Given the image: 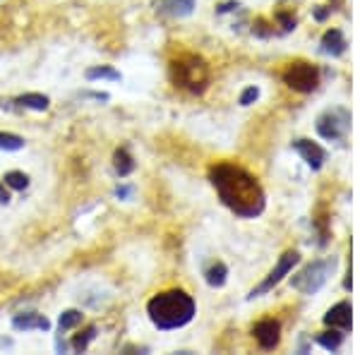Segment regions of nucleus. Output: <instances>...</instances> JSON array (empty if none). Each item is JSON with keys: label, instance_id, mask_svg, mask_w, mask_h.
I'll list each match as a JSON object with an SVG mask.
<instances>
[{"label": "nucleus", "instance_id": "obj_13", "mask_svg": "<svg viewBox=\"0 0 360 355\" xmlns=\"http://www.w3.org/2000/svg\"><path fill=\"white\" fill-rule=\"evenodd\" d=\"M156 13L171 17H188L195 13V0H159Z\"/></svg>", "mask_w": 360, "mask_h": 355}, {"label": "nucleus", "instance_id": "obj_4", "mask_svg": "<svg viewBox=\"0 0 360 355\" xmlns=\"http://www.w3.org/2000/svg\"><path fill=\"white\" fill-rule=\"evenodd\" d=\"M334 269H336V257L312 262V264H307L305 269H300L293 276V288L300 290L303 295L317 293V290L329 281V276L334 273Z\"/></svg>", "mask_w": 360, "mask_h": 355}, {"label": "nucleus", "instance_id": "obj_19", "mask_svg": "<svg viewBox=\"0 0 360 355\" xmlns=\"http://www.w3.org/2000/svg\"><path fill=\"white\" fill-rule=\"evenodd\" d=\"M317 343L322 348H327V351H339V346L344 343V331H336V329H332V331H322V334L317 336Z\"/></svg>", "mask_w": 360, "mask_h": 355}, {"label": "nucleus", "instance_id": "obj_14", "mask_svg": "<svg viewBox=\"0 0 360 355\" xmlns=\"http://www.w3.org/2000/svg\"><path fill=\"white\" fill-rule=\"evenodd\" d=\"M346 39L339 29H329L327 34L322 37V53L332 56V58H339L346 53Z\"/></svg>", "mask_w": 360, "mask_h": 355}, {"label": "nucleus", "instance_id": "obj_27", "mask_svg": "<svg viewBox=\"0 0 360 355\" xmlns=\"http://www.w3.org/2000/svg\"><path fill=\"white\" fill-rule=\"evenodd\" d=\"M130 195H132L130 185H118V188H115V197H118V200H127Z\"/></svg>", "mask_w": 360, "mask_h": 355}, {"label": "nucleus", "instance_id": "obj_17", "mask_svg": "<svg viewBox=\"0 0 360 355\" xmlns=\"http://www.w3.org/2000/svg\"><path fill=\"white\" fill-rule=\"evenodd\" d=\"M205 278L212 288H221L226 283V278H229V266L221 264V262H217V264L209 266V269L205 271Z\"/></svg>", "mask_w": 360, "mask_h": 355}, {"label": "nucleus", "instance_id": "obj_22", "mask_svg": "<svg viewBox=\"0 0 360 355\" xmlns=\"http://www.w3.org/2000/svg\"><path fill=\"white\" fill-rule=\"evenodd\" d=\"M0 149L3 151H20L25 149V139L13 132H0Z\"/></svg>", "mask_w": 360, "mask_h": 355}, {"label": "nucleus", "instance_id": "obj_5", "mask_svg": "<svg viewBox=\"0 0 360 355\" xmlns=\"http://www.w3.org/2000/svg\"><path fill=\"white\" fill-rule=\"evenodd\" d=\"M283 82L291 86L293 91L310 94V91H315L319 86V70L312 65V63L295 60L283 70Z\"/></svg>", "mask_w": 360, "mask_h": 355}, {"label": "nucleus", "instance_id": "obj_30", "mask_svg": "<svg viewBox=\"0 0 360 355\" xmlns=\"http://www.w3.org/2000/svg\"><path fill=\"white\" fill-rule=\"evenodd\" d=\"M10 202V192L5 190V183H0V205H8Z\"/></svg>", "mask_w": 360, "mask_h": 355}, {"label": "nucleus", "instance_id": "obj_9", "mask_svg": "<svg viewBox=\"0 0 360 355\" xmlns=\"http://www.w3.org/2000/svg\"><path fill=\"white\" fill-rule=\"evenodd\" d=\"M293 149L303 156V161L312 168V171H319V168L324 166V161H327V151L319 147V144L310 142V139H295Z\"/></svg>", "mask_w": 360, "mask_h": 355}, {"label": "nucleus", "instance_id": "obj_28", "mask_svg": "<svg viewBox=\"0 0 360 355\" xmlns=\"http://www.w3.org/2000/svg\"><path fill=\"white\" fill-rule=\"evenodd\" d=\"M329 15H332V8H324V5H319V8L315 10V20L317 22H324Z\"/></svg>", "mask_w": 360, "mask_h": 355}, {"label": "nucleus", "instance_id": "obj_7", "mask_svg": "<svg viewBox=\"0 0 360 355\" xmlns=\"http://www.w3.org/2000/svg\"><path fill=\"white\" fill-rule=\"evenodd\" d=\"M298 262H300V254L295 252V250H288V252H283V257L278 259V264L274 266V269L269 271V276H266L257 288L250 290V298H259V295L269 293L271 288L278 286V283H281L283 278H286L288 273L293 271V266L298 264Z\"/></svg>", "mask_w": 360, "mask_h": 355}, {"label": "nucleus", "instance_id": "obj_29", "mask_svg": "<svg viewBox=\"0 0 360 355\" xmlns=\"http://www.w3.org/2000/svg\"><path fill=\"white\" fill-rule=\"evenodd\" d=\"M233 8H240V5H238V3H224V5H219L217 13H219V15H224V13H231Z\"/></svg>", "mask_w": 360, "mask_h": 355}, {"label": "nucleus", "instance_id": "obj_15", "mask_svg": "<svg viewBox=\"0 0 360 355\" xmlns=\"http://www.w3.org/2000/svg\"><path fill=\"white\" fill-rule=\"evenodd\" d=\"M113 168H115V173H118L120 178H127L132 171H135V159H132L130 151H127L125 147L115 149V154H113Z\"/></svg>", "mask_w": 360, "mask_h": 355}, {"label": "nucleus", "instance_id": "obj_23", "mask_svg": "<svg viewBox=\"0 0 360 355\" xmlns=\"http://www.w3.org/2000/svg\"><path fill=\"white\" fill-rule=\"evenodd\" d=\"M276 25L281 27V32H293L298 20H295L293 13H276Z\"/></svg>", "mask_w": 360, "mask_h": 355}, {"label": "nucleus", "instance_id": "obj_26", "mask_svg": "<svg viewBox=\"0 0 360 355\" xmlns=\"http://www.w3.org/2000/svg\"><path fill=\"white\" fill-rule=\"evenodd\" d=\"M79 96H82V98H94V101H101V103H106L108 98H111L106 91H79Z\"/></svg>", "mask_w": 360, "mask_h": 355}, {"label": "nucleus", "instance_id": "obj_8", "mask_svg": "<svg viewBox=\"0 0 360 355\" xmlns=\"http://www.w3.org/2000/svg\"><path fill=\"white\" fill-rule=\"evenodd\" d=\"M252 334H255V341L259 343V348L264 351H271V348L278 346L281 341V324L276 319H262L252 327Z\"/></svg>", "mask_w": 360, "mask_h": 355}, {"label": "nucleus", "instance_id": "obj_21", "mask_svg": "<svg viewBox=\"0 0 360 355\" xmlns=\"http://www.w3.org/2000/svg\"><path fill=\"white\" fill-rule=\"evenodd\" d=\"M3 183L8 185V188H13V190H27L29 188V176H27V173H22V171H8L3 176Z\"/></svg>", "mask_w": 360, "mask_h": 355}, {"label": "nucleus", "instance_id": "obj_3", "mask_svg": "<svg viewBox=\"0 0 360 355\" xmlns=\"http://www.w3.org/2000/svg\"><path fill=\"white\" fill-rule=\"evenodd\" d=\"M171 77L180 89L202 94V91H207L212 72H209V65L200 56H183L171 63Z\"/></svg>", "mask_w": 360, "mask_h": 355}, {"label": "nucleus", "instance_id": "obj_11", "mask_svg": "<svg viewBox=\"0 0 360 355\" xmlns=\"http://www.w3.org/2000/svg\"><path fill=\"white\" fill-rule=\"evenodd\" d=\"M13 327L17 331H51V319L39 312H22L15 314Z\"/></svg>", "mask_w": 360, "mask_h": 355}, {"label": "nucleus", "instance_id": "obj_1", "mask_svg": "<svg viewBox=\"0 0 360 355\" xmlns=\"http://www.w3.org/2000/svg\"><path fill=\"white\" fill-rule=\"evenodd\" d=\"M209 180H212L219 200H221L236 217L255 219L264 212L266 197H264L262 185H259L257 178H255L252 173H248L245 168L224 161V164L212 166Z\"/></svg>", "mask_w": 360, "mask_h": 355}, {"label": "nucleus", "instance_id": "obj_16", "mask_svg": "<svg viewBox=\"0 0 360 355\" xmlns=\"http://www.w3.org/2000/svg\"><path fill=\"white\" fill-rule=\"evenodd\" d=\"M84 77L89 79V82H96V79H111V82H120V79H123V75H120L118 70L111 67V65H94V67L86 70Z\"/></svg>", "mask_w": 360, "mask_h": 355}, {"label": "nucleus", "instance_id": "obj_2", "mask_svg": "<svg viewBox=\"0 0 360 355\" xmlns=\"http://www.w3.org/2000/svg\"><path fill=\"white\" fill-rule=\"evenodd\" d=\"M197 305L185 290H166V293L154 295L147 302V314L152 319V324L161 331L180 329L185 324H190L195 319Z\"/></svg>", "mask_w": 360, "mask_h": 355}, {"label": "nucleus", "instance_id": "obj_31", "mask_svg": "<svg viewBox=\"0 0 360 355\" xmlns=\"http://www.w3.org/2000/svg\"><path fill=\"white\" fill-rule=\"evenodd\" d=\"M56 348H58V353H65V351H68V343L63 341V339H58V341H56Z\"/></svg>", "mask_w": 360, "mask_h": 355}, {"label": "nucleus", "instance_id": "obj_6", "mask_svg": "<svg viewBox=\"0 0 360 355\" xmlns=\"http://www.w3.org/2000/svg\"><path fill=\"white\" fill-rule=\"evenodd\" d=\"M317 135L322 139H329V142H339L348 135L351 130V113L346 108H334L327 110L317 118Z\"/></svg>", "mask_w": 360, "mask_h": 355}, {"label": "nucleus", "instance_id": "obj_20", "mask_svg": "<svg viewBox=\"0 0 360 355\" xmlns=\"http://www.w3.org/2000/svg\"><path fill=\"white\" fill-rule=\"evenodd\" d=\"M82 319H84V314L79 310H65L60 314V319H58V329H60V334H63V331L75 329L77 324H82Z\"/></svg>", "mask_w": 360, "mask_h": 355}, {"label": "nucleus", "instance_id": "obj_25", "mask_svg": "<svg viewBox=\"0 0 360 355\" xmlns=\"http://www.w3.org/2000/svg\"><path fill=\"white\" fill-rule=\"evenodd\" d=\"M257 98H259V89H257V86H248V89L240 94V106H252Z\"/></svg>", "mask_w": 360, "mask_h": 355}, {"label": "nucleus", "instance_id": "obj_24", "mask_svg": "<svg viewBox=\"0 0 360 355\" xmlns=\"http://www.w3.org/2000/svg\"><path fill=\"white\" fill-rule=\"evenodd\" d=\"M252 34H255V37L269 39V37H274V27L266 25L262 17H257V20H255V25H252Z\"/></svg>", "mask_w": 360, "mask_h": 355}, {"label": "nucleus", "instance_id": "obj_32", "mask_svg": "<svg viewBox=\"0 0 360 355\" xmlns=\"http://www.w3.org/2000/svg\"><path fill=\"white\" fill-rule=\"evenodd\" d=\"M0 346H3V348H13V339H3V336H0Z\"/></svg>", "mask_w": 360, "mask_h": 355}, {"label": "nucleus", "instance_id": "obj_18", "mask_svg": "<svg viewBox=\"0 0 360 355\" xmlns=\"http://www.w3.org/2000/svg\"><path fill=\"white\" fill-rule=\"evenodd\" d=\"M96 327L94 324H89V327H84L82 331H79L77 336H75L72 339V343H70V346H72V351L75 353H82V351H86V348H89V343L96 339Z\"/></svg>", "mask_w": 360, "mask_h": 355}, {"label": "nucleus", "instance_id": "obj_10", "mask_svg": "<svg viewBox=\"0 0 360 355\" xmlns=\"http://www.w3.org/2000/svg\"><path fill=\"white\" fill-rule=\"evenodd\" d=\"M0 106L8 108V110H15V106H17V108L39 110V113H44V110H49V106H51V98L46 96V94H37V91H29V94L17 96V98H13V101H5V98H3V103H0Z\"/></svg>", "mask_w": 360, "mask_h": 355}, {"label": "nucleus", "instance_id": "obj_12", "mask_svg": "<svg viewBox=\"0 0 360 355\" xmlns=\"http://www.w3.org/2000/svg\"><path fill=\"white\" fill-rule=\"evenodd\" d=\"M324 324L334 329H341V331H348L351 329V305H348V302L334 305L332 310L324 314Z\"/></svg>", "mask_w": 360, "mask_h": 355}]
</instances>
